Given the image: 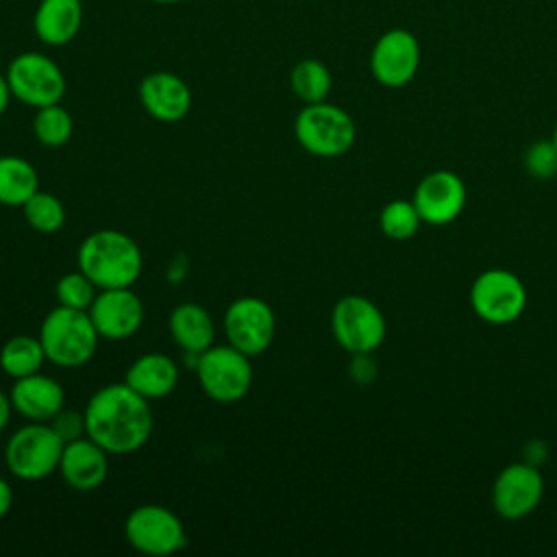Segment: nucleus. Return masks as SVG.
Wrapping results in <instances>:
<instances>
[{
  "instance_id": "f257e3e1",
  "label": "nucleus",
  "mask_w": 557,
  "mask_h": 557,
  "mask_svg": "<svg viewBox=\"0 0 557 557\" xmlns=\"http://www.w3.org/2000/svg\"><path fill=\"white\" fill-rule=\"evenodd\" d=\"M87 437L109 455L139 450L152 433L150 400L131 389L124 381L100 387L85 405Z\"/></svg>"
},
{
  "instance_id": "f03ea898",
  "label": "nucleus",
  "mask_w": 557,
  "mask_h": 557,
  "mask_svg": "<svg viewBox=\"0 0 557 557\" xmlns=\"http://www.w3.org/2000/svg\"><path fill=\"white\" fill-rule=\"evenodd\" d=\"M78 270L98 287H133L141 274V250L137 242L113 228L89 233L78 246Z\"/></svg>"
},
{
  "instance_id": "7ed1b4c3",
  "label": "nucleus",
  "mask_w": 557,
  "mask_h": 557,
  "mask_svg": "<svg viewBox=\"0 0 557 557\" xmlns=\"http://www.w3.org/2000/svg\"><path fill=\"white\" fill-rule=\"evenodd\" d=\"M46 359L59 368H81L98 350L100 335L89 311L57 305L39 326Z\"/></svg>"
},
{
  "instance_id": "20e7f679",
  "label": "nucleus",
  "mask_w": 557,
  "mask_h": 557,
  "mask_svg": "<svg viewBox=\"0 0 557 557\" xmlns=\"http://www.w3.org/2000/svg\"><path fill=\"white\" fill-rule=\"evenodd\" d=\"M300 148L313 157L333 159L348 152L357 139V126L348 111L331 102L305 104L294 120Z\"/></svg>"
},
{
  "instance_id": "39448f33",
  "label": "nucleus",
  "mask_w": 557,
  "mask_h": 557,
  "mask_svg": "<svg viewBox=\"0 0 557 557\" xmlns=\"http://www.w3.org/2000/svg\"><path fill=\"white\" fill-rule=\"evenodd\" d=\"M65 442L48 422H28L4 446V463L20 481H41L59 470Z\"/></svg>"
},
{
  "instance_id": "423d86ee",
  "label": "nucleus",
  "mask_w": 557,
  "mask_h": 557,
  "mask_svg": "<svg viewBox=\"0 0 557 557\" xmlns=\"http://www.w3.org/2000/svg\"><path fill=\"white\" fill-rule=\"evenodd\" d=\"M194 370L202 392L220 405L239 403L252 385L250 357L231 344H213L200 352Z\"/></svg>"
},
{
  "instance_id": "0eeeda50",
  "label": "nucleus",
  "mask_w": 557,
  "mask_h": 557,
  "mask_svg": "<svg viewBox=\"0 0 557 557\" xmlns=\"http://www.w3.org/2000/svg\"><path fill=\"white\" fill-rule=\"evenodd\" d=\"M4 76L11 96L33 109L61 102L67 87L63 70L48 54L35 50L13 57Z\"/></svg>"
},
{
  "instance_id": "6e6552de",
  "label": "nucleus",
  "mask_w": 557,
  "mask_h": 557,
  "mask_svg": "<svg viewBox=\"0 0 557 557\" xmlns=\"http://www.w3.org/2000/svg\"><path fill=\"white\" fill-rule=\"evenodd\" d=\"M331 333L350 355L374 352L387 335V322L370 298L348 294L342 296L331 311Z\"/></svg>"
},
{
  "instance_id": "1a4fd4ad",
  "label": "nucleus",
  "mask_w": 557,
  "mask_h": 557,
  "mask_svg": "<svg viewBox=\"0 0 557 557\" xmlns=\"http://www.w3.org/2000/svg\"><path fill=\"white\" fill-rule=\"evenodd\" d=\"M470 307L476 318L487 324H511L527 309V287L518 274L490 268L472 281Z\"/></svg>"
},
{
  "instance_id": "9d476101",
  "label": "nucleus",
  "mask_w": 557,
  "mask_h": 557,
  "mask_svg": "<svg viewBox=\"0 0 557 557\" xmlns=\"http://www.w3.org/2000/svg\"><path fill=\"white\" fill-rule=\"evenodd\" d=\"M126 542L152 557H165L187 546V533L181 518L163 505H137L124 520Z\"/></svg>"
},
{
  "instance_id": "9b49d317",
  "label": "nucleus",
  "mask_w": 557,
  "mask_h": 557,
  "mask_svg": "<svg viewBox=\"0 0 557 557\" xmlns=\"http://www.w3.org/2000/svg\"><path fill=\"white\" fill-rule=\"evenodd\" d=\"M422 61L418 37L407 28H389L374 41L370 50V72L374 81L387 89L409 85Z\"/></svg>"
},
{
  "instance_id": "f8f14e48",
  "label": "nucleus",
  "mask_w": 557,
  "mask_h": 557,
  "mask_svg": "<svg viewBox=\"0 0 557 557\" xmlns=\"http://www.w3.org/2000/svg\"><path fill=\"white\" fill-rule=\"evenodd\" d=\"M224 333L231 346L248 357H259L274 339V311L263 298L242 296L233 300L224 313Z\"/></svg>"
},
{
  "instance_id": "ddd939ff",
  "label": "nucleus",
  "mask_w": 557,
  "mask_h": 557,
  "mask_svg": "<svg viewBox=\"0 0 557 557\" xmlns=\"http://www.w3.org/2000/svg\"><path fill=\"white\" fill-rule=\"evenodd\" d=\"M544 496V476L540 468L516 461L505 466L492 485V507L505 520L527 518L537 509Z\"/></svg>"
},
{
  "instance_id": "4468645a",
  "label": "nucleus",
  "mask_w": 557,
  "mask_h": 557,
  "mask_svg": "<svg viewBox=\"0 0 557 557\" xmlns=\"http://www.w3.org/2000/svg\"><path fill=\"white\" fill-rule=\"evenodd\" d=\"M468 200L466 185L459 174L450 170H435L420 178L413 189L411 202L416 205L422 224L444 226L455 222Z\"/></svg>"
},
{
  "instance_id": "2eb2a0df",
  "label": "nucleus",
  "mask_w": 557,
  "mask_h": 557,
  "mask_svg": "<svg viewBox=\"0 0 557 557\" xmlns=\"http://www.w3.org/2000/svg\"><path fill=\"white\" fill-rule=\"evenodd\" d=\"M87 311L98 335L113 342L135 335L144 322V305L131 287L98 289Z\"/></svg>"
},
{
  "instance_id": "dca6fc26",
  "label": "nucleus",
  "mask_w": 557,
  "mask_h": 557,
  "mask_svg": "<svg viewBox=\"0 0 557 557\" xmlns=\"http://www.w3.org/2000/svg\"><path fill=\"white\" fill-rule=\"evenodd\" d=\"M137 94L144 111L159 122H178L191 109V89L174 72L157 70L146 74Z\"/></svg>"
},
{
  "instance_id": "f3484780",
  "label": "nucleus",
  "mask_w": 557,
  "mask_h": 557,
  "mask_svg": "<svg viewBox=\"0 0 557 557\" xmlns=\"http://www.w3.org/2000/svg\"><path fill=\"white\" fill-rule=\"evenodd\" d=\"M59 472L72 490L94 492L109 474V453L91 437L83 435L63 446Z\"/></svg>"
},
{
  "instance_id": "a211bd4d",
  "label": "nucleus",
  "mask_w": 557,
  "mask_h": 557,
  "mask_svg": "<svg viewBox=\"0 0 557 557\" xmlns=\"http://www.w3.org/2000/svg\"><path fill=\"white\" fill-rule=\"evenodd\" d=\"M9 396L13 409L28 422H50L65 405L61 383L41 372L15 379Z\"/></svg>"
},
{
  "instance_id": "6ab92c4d",
  "label": "nucleus",
  "mask_w": 557,
  "mask_h": 557,
  "mask_svg": "<svg viewBox=\"0 0 557 557\" xmlns=\"http://www.w3.org/2000/svg\"><path fill=\"white\" fill-rule=\"evenodd\" d=\"M83 26V0H39L33 13L35 37L52 48L70 44Z\"/></svg>"
},
{
  "instance_id": "aec40b11",
  "label": "nucleus",
  "mask_w": 557,
  "mask_h": 557,
  "mask_svg": "<svg viewBox=\"0 0 557 557\" xmlns=\"http://www.w3.org/2000/svg\"><path fill=\"white\" fill-rule=\"evenodd\" d=\"M124 383L146 400L165 398L178 383V366L163 352H146L128 366Z\"/></svg>"
},
{
  "instance_id": "412c9836",
  "label": "nucleus",
  "mask_w": 557,
  "mask_h": 557,
  "mask_svg": "<svg viewBox=\"0 0 557 557\" xmlns=\"http://www.w3.org/2000/svg\"><path fill=\"white\" fill-rule=\"evenodd\" d=\"M170 333L183 352L200 355L213 346L215 324L205 307L196 302H183L170 313Z\"/></svg>"
},
{
  "instance_id": "4be33fe9",
  "label": "nucleus",
  "mask_w": 557,
  "mask_h": 557,
  "mask_svg": "<svg viewBox=\"0 0 557 557\" xmlns=\"http://www.w3.org/2000/svg\"><path fill=\"white\" fill-rule=\"evenodd\" d=\"M39 191V176L33 163L17 154L0 157V205L22 207Z\"/></svg>"
},
{
  "instance_id": "5701e85b",
  "label": "nucleus",
  "mask_w": 557,
  "mask_h": 557,
  "mask_svg": "<svg viewBox=\"0 0 557 557\" xmlns=\"http://www.w3.org/2000/svg\"><path fill=\"white\" fill-rule=\"evenodd\" d=\"M44 361H48V359H46L39 337L15 335V337L7 339L4 346L0 348V368L13 381L39 372Z\"/></svg>"
},
{
  "instance_id": "b1692460",
  "label": "nucleus",
  "mask_w": 557,
  "mask_h": 557,
  "mask_svg": "<svg viewBox=\"0 0 557 557\" xmlns=\"http://www.w3.org/2000/svg\"><path fill=\"white\" fill-rule=\"evenodd\" d=\"M289 87L305 104L324 102L331 94L333 76L320 59H300L289 72Z\"/></svg>"
},
{
  "instance_id": "393cba45",
  "label": "nucleus",
  "mask_w": 557,
  "mask_h": 557,
  "mask_svg": "<svg viewBox=\"0 0 557 557\" xmlns=\"http://www.w3.org/2000/svg\"><path fill=\"white\" fill-rule=\"evenodd\" d=\"M33 133L37 141L46 148H61L72 139L74 133V120L67 109L57 104H48L37 109L33 120Z\"/></svg>"
},
{
  "instance_id": "a878e982",
  "label": "nucleus",
  "mask_w": 557,
  "mask_h": 557,
  "mask_svg": "<svg viewBox=\"0 0 557 557\" xmlns=\"http://www.w3.org/2000/svg\"><path fill=\"white\" fill-rule=\"evenodd\" d=\"M24 218L28 226L37 233L50 235L57 233L65 222V207L63 202L50 194V191H35L24 205H22Z\"/></svg>"
},
{
  "instance_id": "bb28decb",
  "label": "nucleus",
  "mask_w": 557,
  "mask_h": 557,
  "mask_svg": "<svg viewBox=\"0 0 557 557\" xmlns=\"http://www.w3.org/2000/svg\"><path fill=\"white\" fill-rule=\"evenodd\" d=\"M379 226L385 237L405 242L420 231L422 218L411 200H392L381 209Z\"/></svg>"
},
{
  "instance_id": "cd10ccee",
  "label": "nucleus",
  "mask_w": 557,
  "mask_h": 557,
  "mask_svg": "<svg viewBox=\"0 0 557 557\" xmlns=\"http://www.w3.org/2000/svg\"><path fill=\"white\" fill-rule=\"evenodd\" d=\"M96 285L81 272H67L63 274L54 285V296L61 307L70 309H83L87 311L96 298Z\"/></svg>"
},
{
  "instance_id": "c85d7f7f",
  "label": "nucleus",
  "mask_w": 557,
  "mask_h": 557,
  "mask_svg": "<svg viewBox=\"0 0 557 557\" xmlns=\"http://www.w3.org/2000/svg\"><path fill=\"white\" fill-rule=\"evenodd\" d=\"M522 161H524L527 172L533 178L548 181V178H553L557 174V146L553 144V139L533 141L527 148Z\"/></svg>"
},
{
  "instance_id": "c756f323",
  "label": "nucleus",
  "mask_w": 557,
  "mask_h": 557,
  "mask_svg": "<svg viewBox=\"0 0 557 557\" xmlns=\"http://www.w3.org/2000/svg\"><path fill=\"white\" fill-rule=\"evenodd\" d=\"M54 433L67 444V442H74L83 435H87V426H85V413L83 411H76V409H61L50 422H48Z\"/></svg>"
},
{
  "instance_id": "7c9ffc66",
  "label": "nucleus",
  "mask_w": 557,
  "mask_h": 557,
  "mask_svg": "<svg viewBox=\"0 0 557 557\" xmlns=\"http://www.w3.org/2000/svg\"><path fill=\"white\" fill-rule=\"evenodd\" d=\"M350 366H348V376L357 385H370L379 376L376 361L372 359V352H357L350 355Z\"/></svg>"
},
{
  "instance_id": "2f4dec72",
  "label": "nucleus",
  "mask_w": 557,
  "mask_h": 557,
  "mask_svg": "<svg viewBox=\"0 0 557 557\" xmlns=\"http://www.w3.org/2000/svg\"><path fill=\"white\" fill-rule=\"evenodd\" d=\"M546 459H548V446H546L544 440L533 437V440H529V442L522 446V461H527V463L540 468Z\"/></svg>"
},
{
  "instance_id": "473e14b6",
  "label": "nucleus",
  "mask_w": 557,
  "mask_h": 557,
  "mask_svg": "<svg viewBox=\"0 0 557 557\" xmlns=\"http://www.w3.org/2000/svg\"><path fill=\"white\" fill-rule=\"evenodd\" d=\"M11 505H13V490L7 483V479L0 476V518H4L9 513Z\"/></svg>"
},
{
  "instance_id": "72a5a7b5",
  "label": "nucleus",
  "mask_w": 557,
  "mask_h": 557,
  "mask_svg": "<svg viewBox=\"0 0 557 557\" xmlns=\"http://www.w3.org/2000/svg\"><path fill=\"white\" fill-rule=\"evenodd\" d=\"M15 409H13V403H11V396L9 394H4L2 389H0V433L7 429V424H9V420H11V413H13Z\"/></svg>"
},
{
  "instance_id": "f704fd0d",
  "label": "nucleus",
  "mask_w": 557,
  "mask_h": 557,
  "mask_svg": "<svg viewBox=\"0 0 557 557\" xmlns=\"http://www.w3.org/2000/svg\"><path fill=\"white\" fill-rule=\"evenodd\" d=\"M11 89H9V83H7V76L0 74V115L7 111L9 107V100H11Z\"/></svg>"
},
{
  "instance_id": "c9c22d12",
  "label": "nucleus",
  "mask_w": 557,
  "mask_h": 557,
  "mask_svg": "<svg viewBox=\"0 0 557 557\" xmlns=\"http://www.w3.org/2000/svg\"><path fill=\"white\" fill-rule=\"evenodd\" d=\"M150 2H154V4H176L181 0H150Z\"/></svg>"
},
{
  "instance_id": "e433bc0d",
  "label": "nucleus",
  "mask_w": 557,
  "mask_h": 557,
  "mask_svg": "<svg viewBox=\"0 0 557 557\" xmlns=\"http://www.w3.org/2000/svg\"><path fill=\"white\" fill-rule=\"evenodd\" d=\"M550 139H553V144L557 146V122H555V126H553V137H550Z\"/></svg>"
}]
</instances>
